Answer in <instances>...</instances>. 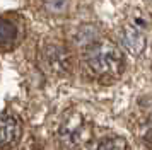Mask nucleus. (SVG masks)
<instances>
[{
    "mask_svg": "<svg viewBox=\"0 0 152 150\" xmlns=\"http://www.w3.org/2000/svg\"><path fill=\"white\" fill-rule=\"evenodd\" d=\"M45 9L50 14H63L69 9V0H45Z\"/></svg>",
    "mask_w": 152,
    "mask_h": 150,
    "instance_id": "8",
    "label": "nucleus"
},
{
    "mask_svg": "<svg viewBox=\"0 0 152 150\" xmlns=\"http://www.w3.org/2000/svg\"><path fill=\"white\" fill-rule=\"evenodd\" d=\"M91 150H130V145L123 136H108L99 140Z\"/></svg>",
    "mask_w": 152,
    "mask_h": 150,
    "instance_id": "7",
    "label": "nucleus"
},
{
    "mask_svg": "<svg viewBox=\"0 0 152 150\" xmlns=\"http://www.w3.org/2000/svg\"><path fill=\"white\" fill-rule=\"evenodd\" d=\"M121 43L133 56H138L145 50V34L135 26H128L121 33Z\"/></svg>",
    "mask_w": 152,
    "mask_h": 150,
    "instance_id": "5",
    "label": "nucleus"
},
{
    "mask_svg": "<svg viewBox=\"0 0 152 150\" xmlns=\"http://www.w3.org/2000/svg\"><path fill=\"white\" fill-rule=\"evenodd\" d=\"M17 39V27L9 19L0 17V48H7L14 44Z\"/></svg>",
    "mask_w": 152,
    "mask_h": 150,
    "instance_id": "6",
    "label": "nucleus"
},
{
    "mask_svg": "<svg viewBox=\"0 0 152 150\" xmlns=\"http://www.w3.org/2000/svg\"><path fill=\"white\" fill-rule=\"evenodd\" d=\"M84 60L97 77H118L125 65L121 51L108 39H92L87 43Z\"/></svg>",
    "mask_w": 152,
    "mask_h": 150,
    "instance_id": "1",
    "label": "nucleus"
},
{
    "mask_svg": "<svg viewBox=\"0 0 152 150\" xmlns=\"http://www.w3.org/2000/svg\"><path fill=\"white\" fill-rule=\"evenodd\" d=\"M58 138L67 149H79L89 138V125L80 114H70L58 130Z\"/></svg>",
    "mask_w": 152,
    "mask_h": 150,
    "instance_id": "2",
    "label": "nucleus"
},
{
    "mask_svg": "<svg viewBox=\"0 0 152 150\" xmlns=\"http://www.w3.org/2000/svg\"><path fill=\"white\" fill-rule=\"evenodd\" d=\"M21 136V123L10 114H0V150H7Z\"/></svg>",
    "mask_w": 152,
    "mask_h": 150,
    "instance_id": "4",
    "label": "nucleus"
},
{
    "mask_svg": "<svg viewBox=\"0 0 152 150\" xmlns=\"http://www.w3.org/2000/svg\"><path fill=\"white\" fill-rule=\"evenodd\" d=\"M43 65L53 74H65L70 68V53L63 44H46L43 50Z\"/></svg>",
    "mask_w": 152,
    "mask_h": 150,
    "instance_id": "3",
    "label": "nucleus"
},
{
    "mask_svg": "<svg viewBox=\"0 0 152 150\" xmlns=\"http://www.w3.org/2000/svg\"><path fill=\"white\" fill-rule=\"evenodd\" d=\"M149 2H151V4H152V0H149Z\"/></svg>",
    "mask_w": 152,
    "mask_h": 150,
    "instance_id": "9",
    "label": "nucleus"
}]
</instances>
